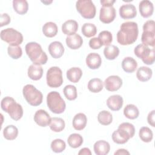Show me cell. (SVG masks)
I'll use <instances>...</instances> for the list:
<instances>
[{
  "mask_svg": "<svg viewBox=\"0 0 155 155\" xmlns=\"http://www.w3.org/2000/svg\"><path fill=\"white\" fill-rule=\"evenodd\" d=\"M152 70L145 66L139 67L136 73V77L137 79L141 82H146L150 80L152 76Z\"/></svg>",
  "mask_w": 155,
  "mask_h": 155,
  "instance_id": "cell-24",
  "label": "cell"
},
{
  "mask_svg": "<svg viewBox=\"0 0 155 155\" xmlns=\"http://www.w3.org/2000/svg\"><path fill=\"white\" fill-rule=\"evenodd\" d=\"M18 134V128L13 125L7 126L3 130V135L7 140H12L15 139Z\"/></svg>",
  "mask_w": 155,
  "mask_h": 155,
  "instance_id": "cell-34",
  "label": "cell"
},
{
  "mask_svg": "<svg viewBox=\"0 0 155 155\" xmlns=\"http://www.w3.org/2000/svg\"><path fill=\"white\" fill-rule=\"evenodd\" d=\"M93 149L96 154L105 155L109 153L110 145L108 142L104 140H100L94 143Z\"/></svg>",
  "mask_w": 155,
  "mask_h": 155,
  "instance_id": "cell-20",
  "label": "cell"
},
{
  "mask_svg": "<svg viewBox=\"0 0 155 155\" xmlns=\"http://www.w3.org/2000/svg\"><path fill=\"white\" fill-rule=\"evenodd\" d=\"M65 41L67 45L70 48L73 50L79 48L83 44V39L82 37L77 33H74L67 36Z\"/></svg>",
  "mask_w": 155,
  "mask_h": 155,
  "instance_id": "cell-18",
  "label": "cell"
},
{
  "mask_svg": "<svg viewBox=\"0 0 155 155\" xmlns=\"http://www.w3.org/2000/svg\"><path fill=\"white\" fill-rule=\"evenodd\" d=\"M119 15L124 19L134 18L137 15L136 7L131 4H124L119 8Z\"/></svg>",
  "mask_w": 155,
  "mask_h": 155,
  "instance_id": "cell-13",
  "label": "cell"
},
{
  "mask_svg": "<svg viewBox=\"0 0 155 155\" xmlns=\"http://www.w3.org/2000/svg\"><path fill=\"white\" fill-rule=\"evenodd\" d=\"M98 38L102 42L103 45H110L113 41L112 34L110 31L107 30H104L99 33Z\"/></svg>",
  "mask_w": 155,
  "mask_h": 155,
  "instance_id": "cell-42",
  "label": "cell"
},
{
  "mask_svg": "<svg viewBox=\"0 0 155 155\" xmlns=\"http://www.w3.org/2000/svg\"><path fill=\"white\" fill-rule=\"evenodd\" d=\"M25 48L27 56L33 64L41 65L46 64L48 60L47 55L38 43L36 42H28L26 44Z\"/></svg>",
  "mask_w": 155,
  "mask_h": 155,
  "instance_id": "cell-2",
  "label": "cell"
},
{
  "mask_svg": "<svg viewBox=\"0 0 155 155\" xmlns=\"http://www.w3.org/2000/svg\"><path fill=\"white\" fill-rule=\"evenodd\" d=\"M144 30L155 31V22L153 20L146 21L143 25V31Z\"/></svg>",
  "mask_w": 155,
  "mask_h": 155,
  "instance_id": "cell-45",
  "label": "cell"
},
{
  "mask_svg": "<svg viewBox=\"0 0 155 155\" xmlns=\"http://www.w3.org/2000/svg\"><path fill=\"white\" fill-rule=\"evenodd\" d=\"M10 22V17L7 13H2L1 15L0 26L3 27L8 25Z\"/></svg>",
  "mask_w": 155,
  "mask_h": 155,
  "instance_id": "cell-46",
  "label": "cell"
},
{
  "mask_svg": "<svg viewBox=\"0 0 155 155\" xmlns=\"http://www.w3.org/2000/svg\"><path fill=\"white\" fill-rule=\"evenodd\" d=\"M101 4L102 5V7H109L113 6V4L115 2L114 0H101Z\"/></svg>",
  "mask_w": 155,
  "mask_h": 155,
  "instance_id": "cell-48",
  "label": "cell"
},
{
  "mask_svg": "<svg viewBox=\"0 0 155 155\" xmlns=\"http://www.w3.org/2000/svg\"><path fill=\"white\" fill-rule=\"evenodd\" d=\"M67 142L70 147L73 148H77L82 144L83 138L79 134L73 133L68 136Z\"/></svg>",
  "mask_w": 155,
  "mask_h": 155,
  "instance_id": "cell-35",
  "label": "cell"
},
{
  "mask_svg": "<svg viewBox=\"0 0 155 155\" xmlns=\"http://www.w3.org/2000/svg\"><path fill=\"white\" fill-rule=\"evenodd\" d=\"M137 67L136 61L131 57L125 58L122 62V67L126 73L134 72Z\"/></svg>",
  "mask_w": 155,
  "mask_h": 155,
  "instance_id": "cell-26",
  "label": "cell"
},
{
  "mask_svg": "<svg viewBox=\"0 0 155 155\" xmlns=\"http://www.w3.org/2000/svg\"><path fill=\"white\" fill-rule=\"evenodd\" d=\"M124 114L130 119H135L138 117L139 111L137 107L133 104H128L124 109Z\"/></svg>",
  "mask_w": 155,
  "mask_h": 155,
  "instance_id": "cell-32",
  "label": "cell"
},
{
  "mask_svg": "<svg viewBox=\"0 0 155 155\" xmlns=\"http://www.w3.org/2000/svg\"><path fill=\"white\" fill-rule=\"evenodd\" d=\"M52 151L54 153H61L66 147L65 142L61 139H56L53 140L50 145Z\"/></svg>",
  "mask_w": 155,
  "mask_h": 155,
  "instance_id": "cell-40",
  "label": "cell"
},
{
  "mask_svg": "<svg viewBox=\"0 0 155 155\" xmlns=\"http://www.w3.org/2000/svg\"><path fill=\"white\" fill-rule=\"evenodd\" d=\"M141 41L142 44L147 46L154 47L155 45V31L144 30L142 34Z\"/></svg>",
  "mask_w": 155,
  "mask_h": 155,
  "instance_id": "cell-25",
  "label": "cell"
},
{
  "mask_svg": "<svg viewBox=\"0 0 155 155\" xmlns=\"http://www.w3.org/2000/svg\"><path fill=\"white\" fill-rule=\"evenodd\" d=\"M139 9L142 17L148 18L153 13L154 6L151 1L148 0H142L139 3Z\"/></svg>",
  "mask_w": 155,
  "mask_h": 155,
  "instance_id": "cell-17",
  "label": "cell"
},
{
  "mask_svg": "<svg viewBox=\"0 0 155 155\" xmlns=\"http://www.w3.org/2000/svg\"><path fill=\"white\" fill-rule=\"evenodd\" d=\"M58 28L57 25L53 22H47L42 27L44 35L48 38H53L58 33Z\"/></svg>",
  "mask_w": 155,
  "mask_h": 155,
  "instance_id": "cell-27",
  "label": "cell"
},
{
  "mask_svg": "<svg viewBox=\"0 0 155 155\" xmlns=\"http://www.w3.org/2000/svg\"><path fill=\"white\" fill-rule=\"evenodd\" d=\"M28 77L33 80H39L43 74V68L39 65L31 64L28 68Z\"/></svg>",
  "mask_w": 155,
  "mask_h": 155,
  "instance_id": "cell-23",
  "label": "cell"
},
{
  "mask_svg": "<svg viewBox=\"0 0 155 155\" xmlns=\"http://www.w3.org/2000/svg\"><path fill=\"white\" fill-rule=\"evenodd\" d=\"M98 122L103 125H110L113 120L112 114L108 111L103 110L99 113L97 115Z\"/></svg>",
  "mask_w": 155,
  "mask_h": 155,
  "instance_id": "cell-36",
  "label": "cell"
},
{
  "mask_svg": "<svg viewBox=\"0 0 155 155\" xmlns=\"http://www.w3.org/2000/svg\"><path fill=\"white\" fill-rule=\"evenodd\" d=\"M118 128H120L126 131L130 135V138L133 137L135 133V128L134 125L129 122H123L120 124Z\"/></svg>",
  "mask_w": 155,
  "mask_h": 155,
  "instance_id": "cell-43",
  "label": "cell"
},
{
  "mask_svg": "<svg viewBox=\"0 0 155 155\" xmlns=\"http://www.w3.org/2000/svg\"><path fill=\"white\" fill-rule=\"evenodd\" d=\"M49 126L52 131L54 132H61L64 129L65 124L63 119L61 117H53L51 118Z\"/></svg>",
  "mask_w": 155,
  "mask_h": 155,
  "instance_id": "cell-31",
  "label": "cell"
},
{
  "mask_svg": "<svg viewBox=\"0 0 155 155\" xmlns=\"http://www.w3.org/2000/svg\"><path fill=\"white\" fill-rule=\"evenodd\" d=\"M88 89L92 93H99L103 89V82L99 78H93L88 83Z\"/></svg>",
  "mask_w": 155,
  "mask_h": 155,
  "instance_id": "cell-33",
  "label": "cell"
},
{
  "mask_svg": "<svg viewBox=\"0 0 155 155\" xmlns=\"http://www.w3.org/2000/svg\"><path fill=\"white\" fill-rule=\"evenodd\" d=\"M13 7L17 13L24 15L28 11V4L25 0H13Z\"/></svg>",
  "mask_w": 155,
  "mask_h": 155,
  "instance_id": "cell-29",
  "label": "cell"
},
{
  "mask_svg": "<svg viewBox=\"0 0 155 155\" xmlns=\"http://www.w3.org/2000/svg\"><path fill=\"white\" fill-rule=\"evenodd\" d=\"M47 104L50 110L55 114L62 113L66 108V104L60 94L55 91L50 92L47 96Z\"/></svg>",
  "mask_w": 155,
  "mask_h": 155,
  "instance_id": "cell-4",
  "label": "cell"
},
{
  "mask_svg": "<svg viewBox=\"0 0 155 155\" xmlns=\"http://www.w3.org/2000/svg\"><path fill=\"white\" fill-rule=\"evenodd\" d=\"M1 107L2 110L7 113L10 117L15 120H18L22 117L23 109L22 106L12 97H4L1 102Z\"/></svg>",
  "mask_w": 155,
  "mask_h": 155,
  "instance_id": "cell-3",
  "label": "cell"
},
{
  "mask_svg": "<svg viewBox=\"0 0 155 155\" xmlns=\"http://www.w3.org/2000/svg\"><path fill=\"white\" fill-rule=\"evenodd\" d=\"M102 63L101 56L96 53H91L86 58V64L90 69H97Z\"/></svg>",
  "mask_w": 155,
  "mask_h": 155,
  "instance_id": "cell-19",
  "label": "cell"
},
{
  "mask_svg": "<svg viewBox=\"0 0 155 155\" xmlns=\"http://www.w3.org/2000/svg\"><path fill=\"white\" fill-rule=\"evenodd\" d=\"M46 80L47 85L51 88H58L63 83L62 72L58 67H51L47 72Z\"/></svg>",
  "mask_w": 155,
  "mask_h": 155,
  "instance_id": "cell-9",
  "label": "cell"
},
{
  "mask_svg": "<svg viewBox=\"0 0 155 155\" xmlns=\"http://www.w3.org/2000/svg\"><path fill=\"white\" fill-rule=\"evenodd\" d=\"M112 139L114 142L117 144H124L130 139L129 134L124 130L118 128L112 134Z\"/></svg>",
  "mask_w": 155,
  "mask_h": 155,
  "instance_id": "cell-15",
  "label": "cell"
},
{
  "mask_svg": "<svg viewBox=\"0 0 155 155\" xmlns=\"http://www.w3.org/2000/svg\"><path fill=\"white\" fill-rule=\"evenodd\" d=\"M134 53L147 65H152L154 62V47L150 48L148 46L140 44L135 47Z\"/></svg>",
  "mask_w": 155,
  "mask_h": 155,
  "instance_id": "cell-6",
  "label": "cell"
},
{
  "mask_svg": "<svg viewBox=\"0 0 155 155\" xmlns=\"http://www.w3.org/2000/svg\"><path fill=\"white\" fill-rule=\"evenodd\" d=\"M123 103V98L119 94L112 95L107 100V105L112 111L119 110L122 108Z\"/></svg>",
  "mask_w": 155,
  "mask_h": 155,
  "instance_id": "cell-14",
  "label": "cell"
},
{
  "mask_svg": "<svg viewBox=\"0 0 155 155\" xmlns=\"http://www.w3.org/2000/svg\"><path fill=\"white\" fill-rule=\"evenodd\" d=\"M119 54V48L114 45H108L105 46L104 50V54L108 60H114Z\"/></svg>",
  "mask_w": 155,
  "mask_h": 155,
  "instance_id": "cell-30",
  "label": "cell"
},
{
  "mask_svg": "<svg viewBox=\"0 0 155 155\" xmlns=\"http://www.w3.org/2000/svg\"><path fill=\"white\" fill-rule=\"evenodd\" d=\"M82 71L79 67H72L67 71V78L71 82L76 83L81 78Z\"/></svg>",
  "mask_w": 155,
  "mask_h": 155,
  "instance_id": "cell-28",
  "label": "cell"
},
{
  "mask_svg": "<svg viewBox=\"0 0 155 155\" xmlns=\"http://www.w3.org/2000/svg\"><path fill=\"white\" fill-rule=\"evenodd\" d=\"M105 88L109 91H115L118 90L122 85V79L117 75L108 76L104 81Z\"/></svg>",
  "mask_w": 155,
  "mask_h": 155,
  "instance_id": "cell-11",
  "label": "cell"
},
{
  "mask_svg": "<svg viewBox=\"0 0 155 155\" xmlns=\"http://www.w3.org/2000/svg\"><path fill=\"white\" fill-rule=\"evenodd\" d=\"M8 54L13 59H19L22 54V50L19 45H9L7 48Z\"/></svg>",
  "mask_w": 155,
  "mask_h": 155,
  "instance_id": "cell-41",
  "label": "cell"
},
{
  "mask_svg": "<svg viewBox=\"0 0 155 155\" xmlns=\"http://www.w3.org/2000/svg\"><path fill=\"white\" fill-rule=\"evenodd\" d=\"M116 17V10L113 6L102 7L101 8L99 19L105 24L111 23Z\"/></svg>",
  "mask_w": 155,
  "mask_h": 155,
  "instance_id": "cell-10",
  "label": "cell"
},
{
  "mask_svg": "<svg viewBox=\"0 0 155 155\" xmlns=\"http://www.w3.org/2000/svg\"><path fill=\"white\" fill-rule=\"evenodd\" d=\"M87 118L85 114L79 113L76 114L73 119V127L76 130H83L87 125Z\"/></svg>",
  "mask_w": 155,
  "mask_h": 155,
  "instance_id": "cell-21",
  "label": "cell"
},
{
  "mask_svg": "<svg viewBox=\"0 0 155 155\" xmlns=\"http://www.w3.org/2000/svg\"><path fill=\"white\" fill-rule=\"evenodd\" d=\"M139 34L137 24L133 21L123 22L117 33V41L122 45L133 44L137 40Z\"/></svg>",
  "mask_w": 155,
  "mask_h": 155,
  "instance_id": "cell-1",
  "label": "cell"
},
{
  "mask_svg": "<svg viewBox=\"0 0 155 155\" xmlns=\"http://www.w3.org/2000/svg\"><path fill=\"white\" fill-rule=\"evenodd\" d=\"M154 117H155V111L152 110L151 112L148 113V115L147 116V121L148 123L152 126L153 127H155L154 124Z\"/></svg>",
  "mask_w": 155,
  "mask_h": 155,
  "instance_id": "cell-47",
  "label": "cell"
},
{
  "mask_svg": "<svg viewBox=\"0 0 155 155\" xmlns=\"http://www.w3.org/2000/svg\"><path fill=\"white\" fill-rule=\"evenodd\" d=\"M34 120L39 126L45 127L50 124L51 117L46 111L40 109L35 113Z\"/></svg>",
  "mask_w": 155,
  "mask_h": 155,
  "instance_id": "cell-12",
  "label": "cell"
},
{
  "mask_svg": "<svg viewBox=\"0 0 155 155\" xmlns=\"http://www.w3.org/2000/svg\"><path fill=\"white\" fill-rule=\"evenodd\" d=\"M76 7L81 15L85 19H92L96 15V7L91 0H79L76 3Z\"/></svg>",
  "mask_w": 155,
  "mask_h": 155,
  "instance_id": "cell-7",
  "label": "cell"
},
{
  "mask_svg": "<svg viewBox=\"0 0 155 155\" xmlns=\"http://www.w3.org/2000/svg\"><path fill=\"white\" fill-rule=\"evenodd\" d=\"M103 45L102 42L98 38H93L89 41V46L94 50L99 49Z\"/></svg>",
  "mask_w": 155,
  "mask_h": 155,
  "instance_id": "cell-44",
  "label": "cell"
},
{
  "mask_svg": "<svg viewBox=\"0 0 155 155\" xmlns=\"http://www.w3.org/2000/svg\"><path fill=\"white\" fill-rule=\"evenodd\" d=\"M48 51L53 58L58 59L63 55L64 47L61 42L54 41L50 44L48 46Z\"/></svg>",
  "mask_w": 155,
  "mask_h": 155,
  "instance_id": "cell-16",
  "label": "cell"
},
{
  "mask_svg": "<svg viewBox=\"0 0 155 155\" xmlns=\"http://www.w3.org/2000/svg\"><path fill=\"white\" fill-rule=\"evenodd\" d=\"M22 93L26 101L31 106H38L42 102V93L33 85H25L22 90Z\"/></svg>",
  "mask_w": 155,
  "mask_h": 155,
  "instance_id": "cell-5",
  "label": "cell"
},
{
  "mask_svg": "<svg viewBox=\"0 0 155 155\" xmlns=\"http://www.w3.org/2000/svg\"><path fill=\"white\" fill-rule=\"evenodd\" d=\"M78 154L79 155H81V154H85V155H91V151L90 150V149L88 148H82L79 152L78 153Z\"/></svg>",
  "mask_w": 155,
  "mask_h": 155,
  "instance_id": "cell-49",
  "label": "cell"
},
{
  "mask_svg": "<svg viewBox=\"0 0 155 155\" xmlns=\"http://www.w3.org/2000/svg\"><path fill=\"white\" fill-rule=\"evenodd\" d=\"M82 33L87 38L94 36L97 33L96 27L91 23H85L82 27Z\"/></svg>",
  "mask_w": 155,
  "mask_h": 155,
  "instance_id": "cell-38",
  "label": "cell"
},
{
  "mask_svg": "<svg viewBox=\"0 0 155 155\" xmlns=\"http://www.w3.org/2000/svg\"><path fill=\"white\" fill-rule=\"evenodd\" d=\"M1 38L10 45H19L23 41V36L13 28H7L1 31Z\"/></svg>",
  "mask_w": 155,
  "mask_h": 155,
  "instance_id": "cell-8",
  "label": "cell"
},
{
  "mask_svg": "<svg viewBox=\"0 0 155 155\" xmlns=\"http://www.w3.org/2000/svg\"><path fill=\"white\" fill-rule=\"evenodd\" d=\"M42 2H43V3L45 4V5H48L49 4H50V3L52 2V1H42Z\"/></svg>",
  "mask_w": 155,
  "mask_h": 155,
  "instance_id": "cell-51",
  "label": "cell"
},
{
  "mask_svg": "<svg viewBox=\"0 0 155 155\" xmlns=\"http://www.w3.org/2000/svg\"><path fill=\"white\" fill-rule=\"evenodd\" d=\"M117 154H130V153L125 149L121 148V149H119L117 150L115 153H114V155H117Z\"/></svg>",
  "mask_w": 155,
  "mask_h": 155,
  "instance_id": "cell-50",
  "label": "cell"
},
{
  "mask_svg": "<svg viewBox=\"0 0 155 155\" xmlns=\"http://www.w3.org/2000/svg\"><path fill=\"white\" fill-rule=\"evenodd\" d=\"M65 97L69 101H73L77 98V90L73 85H67L64 88L63 90Z\"/></svg>",
  "mask_w": 155,
  "mask_h": 155,
  "instance_id": "cell-39",
  "label": "cell"
},
{
  "mask_svg": "<svg viewBox=\"0 0 155 155\" xmlns=\"http://www.w3.org/2000/svg\"><path fill=\"white\" fill-rule=\"evenodd\" d=\"M78 30V22L73 19L66 21L62 25V31L64 34L67 35H71L77 31Z\"/></svg>",
  "mask_w": 155,
  "mask_h": 155,
  "instance_id": "cell-22",
  "label": "cell"
},
{
  "mask_svg": "<svg viewBox=\"0 0 155 155\" xmlns=\"http://www.w3.org/2000/svg\"><path fill=\"white\" fill-rule=\"evenodd\" d=\"M139 136L143 142H150L153 139V134L150 128L147 127H143L139 130Z\"/></svg>",
  "mask_w": 155,
  "mask_h": 155,
  "instance_id": "cell-37",
  "label": "cell"
}]
</instances>
